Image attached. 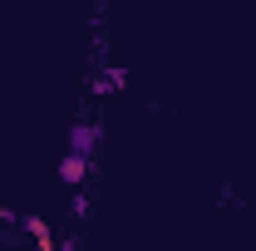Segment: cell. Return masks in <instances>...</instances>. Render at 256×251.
Instances as JSON below:
<instances>
[{
  "instance_id": "6da1fadb",
  "label": "cell",
  "mask_w": 256,
  "mask_h": 251,
  "mask_svg": "<svg viewBox=\"0 0 256 251\" xmlns=\"http://www.w3.org/2000/svg\"><path fill=\"white\" fill-rule=\"evenodd\" d=\"M84 172H89L84 153H69V158H64V168H60V178H64V182H84Z\"/></svg>"
},
{
  "instance_id": "7a4b0ae2",
  "label": "cell",
  "mask_w": 256,
  "mask_h": 251,
  "mask_svg": "<svg viewBox=\"0 0 256 251\" xmlns=\"http://www.w3.org/2000/svg\"><path fill=\"white\" fill-rule=\"evenodd\" d=\"M94 148V133L89 128H74V153H89Z\"/></svg>"
}]
</instances>
